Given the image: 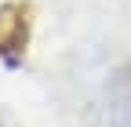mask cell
Listing matches in <instances>:
<instances>
[{
  "label": "cell",
  "instance_id": "obj_1",
  "mask_svg": "<svg viewBox=\"0 0 131 127\" xmlns=\"http://www.w3.org/2000/svg\"><path fill=\"white\" fill-rule=\"evenodd\" d=\"M29 44V7L26 4H4L0 7V58L7 66H18Z\"/></svg>",
  "mask_w": 131,
  "mask_h": 127
}]
</instances>
